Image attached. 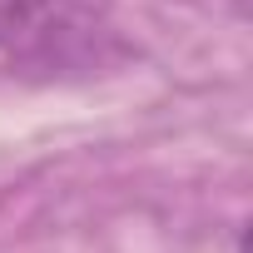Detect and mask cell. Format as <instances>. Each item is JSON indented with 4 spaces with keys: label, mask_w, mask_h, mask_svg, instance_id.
<instances>
[{
    "label": "cell",
    "mask_w": 253,
    "mask_h": 253,
    "mask_svg": "<svg viewBox=\"0 0 253 253\" xmlns=\"http://www.w3.org/2000/svg\"><path fill=\"white\" fill-rule=\"evenodd\" d=\"M104 0H0V50H45L84 30Z\"/></svg>",
    "instance_id": "obj_1"
}]
</instances>
